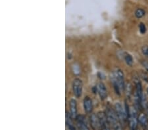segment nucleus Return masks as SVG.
Wrapping results in <instances>:
<instances>
[{"label":"nucleus","mask_w":148,"mask_h":130,"mask_svg":"<svg viewBox=\"0 0 148 130\" xmlns=\"http://www.w3.org/2000/svg\"><path fill=\"white\" fill-rule=\"evenodd\" d=\"M97 91L99 95L101 100H105L107 97V91L106 87L103 82H99L97 86Z\"/></svg>","instance_id":"nucleus-8"},{"label":"nucleus","mask_w":148,"mask_h":130,"mask_svg":"<svg viewBox=\"0 0 148 130\" xmlns=\"http://www.w3.org/2000/svg\"><path fill=\"white\" fill-rule=\"evenodd\" d=\"M147 94H148V88L147 89Z\"/></svg>","instance_id":"nucleus-19"},{"label":"nucleus","mask_w":148,"mask_h":130,"mask_svg":"<svg viewBox=\"0 0 148 130\" xmlns=\"http://www.w3.org/2000/svg\"><path fill=\"white\" fill-rule=\"evenodd\" d=\"M125 60L126 61V63L127 64L128 66L132 67L133 65V58H132V56L130 55V54H128V53L125 54Z\"/></svg>","instance_id":"nucleus-14"},{"label":"nucleus","mask_w":148,"mask_h":130,"mask_svg":"<svg viewBox=\"0 0 148 130\" xmlns=\"http://www.w3.org/2000/svg\"><path fill=\"white\" fill-rule=\"evenodd\" d=\"M97 115L99 118L100 127H101V129H110L111 126H110V124H109V122L108 121V119H107V117L106 116V112L100 111V112L97 113Z\"/></svg>","instance_id":"nucleus-6"},{"label":"nucleus","mask_w":148,"mask_h":130,"mask_svg":"<svg viewBox=\"0 0 148 130\" xmlns=\"http://www.w3.org/2000/svg\"><path fill=\"white\" fill-rule=\"evenodd\" d=\"M105 112H106L109 124H110L111 128H113L114 129H121L123 128V126H122L121 122L119 121L115 110L111 108V106H107Z\"/></svg>","instance_id":"nucleus-2"},{"label":"nucleus","mask_w":148,"mask_h":130,"mask_svg":"<svg viewBox=\"0 0 148 130\" xmlns=\"http://www.w3.org/2000/svg\"><path fill=\"white\" fill-rule=\"evenodd\" d=\"M72 118L73 117L70 113L66 112V126L67 127L68 129L75 130L76 129V127L75 126H74Z\"/></svg>","instance_id":"nucleus-12"},{"label":"nucleus","mask_w":148,"mask_h":130,"mask_svg":"<svg viewBox=\"0 0 148 130\" xmlns=\"http://www.w3.org/2000/svg\"><path fill=\"white\" fill-rule=\"evenodd\" d=\"M111 78L114 91L116 94L120 95L121 92L124 91L125 87L123 72L118 68H115L112 72Z\"/></svg>","instance_id":"nucleus-1"},{"label":"nucleus","mask_w":148,"mask_h":130,"mask_svg":"<svg viewBox=\"0 0 148 130\" xmlns=\"http://www.w3.org/2000/svg\"><path fill=\"white\" fill-rule=\"evenodd\" d=\"M83 105L85 112H86L87 114H90V113H92L93 110V103L92 100L89 97H85L84 99Z\"/></svg>","instance_id":"nucleus-9"},{"label":"nucleus","mask_w":148,"mask_h":130,"mask_svg":"<svg viewBox=\"0 0 148 130\" xmlns=\"http://www.w3.org/2000/svg\"><path fill=\"white\" fill-rule=\"evenodd\" d=\"M142 52L143 55L148 57V46H144L142 47Z\"/></svg>","instance_id":"nucleus-16"},{"label":"nucleus","mask_w":148,"mask_h":130,"mask_svg":"<svg viewBox=\"0 0 148 130\" xmlns=\"http://www.w3.org/2000/svg\"><path fill=\"white\" fill-rule=\"evenodd\" d=\"M139 28H140V31L141 32V34H145V32H146V27L144 24L143 23H140V25L139 26Z\"/></svg>","instance_id":"nucleus-17"},{"label":"nucleus","mask_w":148,"mask_h":130,"mask_svg":"<svg viewBox=\"0 0 148 130\" xmlns=\"http://www.w3.org/2000/svg\"><path fill=\"white\" fill-rule=\"evenodd\" d=\"M90 125L94 129H101L100 127L99 118L97 114H92L90 116Z\"/></svg>","instance_id":"nucleus-11"},{"label":"nucleus","mask_w":148,"mask_h":130,"mask_svg":"<svg viewBox=\"0 0 148 130\" xmlns=\"http://www.w3.org/2000/svg\"><path fill=\"white\" fill-rule=\"evenodd\" d=\"M142 65L144 66V68L148 71V61H143L142 62Z\"/></svg>","instance_id":"nucleus-18"},{"label":"nucleus","mask_w":148,"mask_h":130,"mask_svg":"<svg viewBox=\"0 0 148 130\" xmlns=\"http://www.w3.org/2000/svg\"><path fill=\"white\" fill-rule=\"evenodd\" d=\"M76 122V126L79 129L82 130H88L89 127L88 126L86 120L84 116L83 115H77V116L75 118Z\"/></svg>","instance_id":"nucleus-7"},{"label":"nucleus","mask_w":148,"mask_h":130,"mask_svg":"<svg viewBox=\"0 0 148 130\" xmlns=\"http://www.w3.org/2000/svg\"><path fill=\"white\" fill-rule=\"evenodd\" d=\"M138 122L143 127H147L148 126V118L146 114L141 113L138 116Z\"/></svg>","instance_id":"nucleus-13"},{"label":"nucleus","mask_w":148,"mask_h":130,"mask_svg":"<svg viewBox=\"0 0 148 130\" xmlns=\"http://www.w3.org/2000/svg\"><path fill=\"white\" fill-rule=\"evenodd\" d=\"M82 81L79 78H75L73 82V90L76 97L79 98L82 93Z\"/></svg>","instance_id":"nucleus-5"},{"label":"nucleus","mask_w":148,"mask_h":130,"mask_svg":"<svg viewBox=\"0 0 148 130\" xmlns=\"http://www.w3.org/2000/svg\"><path fill=\"white\" fill-rule=\"evenodd\" d=\"M114 110L116 111V113L118 116L119 121H120L122 126H125L126 122L128 120V117L126 116L125 108L123 107V106L120 103H116L115 105H114Z\"/></svg>","instance_id":"nucleus-4"},{"label":"nucleus","mask_w":148,"mask_h":130,"mask_svg":"<svg viewBox=\"0 0 148 130\" xmlns=\"http://www.w3.org/2000/svg\"><path fill=\"white\" fill-rule=\"evenodd\" d=\"M69 106H70V112L73 118L75 119L77 116L78 109H77V102L75 99H72L69 101Z\"/></svg>","instance_id":"nucleus-10"},{"label":"nucleus","mask_w":148,"mask_h":130,"mask_svg":"<svg viewBox=\"0 0 148 130\" xmlns=\"http://www.w3.org/2000/svg\"><path fill=\"white\" fill-rule=\"evenodd\" d=\"M145 11L142 9H138L135 11V16L138 18H141L145 15Z\"/></svg>","instance_id":"nucleus-15"},{"label":"nucleus","mask_w":148,"mask_h":130,"mask_svg":"<svg viewBox=\"0 0 148 130\" xmlns=\"http://www.w3.org/2000/svg\"><path fill=\"white\" fill-rule=\"evenodd\" d=\"M128 124L131 129L134 130L137 128L138 123V115L137 109L135 107L130 108V114L128 116Z\"/></svg>","instance_id":"nucleus-3"}]
</instances>
